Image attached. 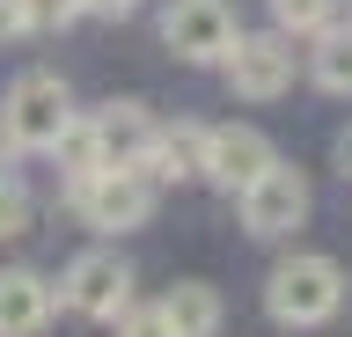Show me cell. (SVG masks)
Listing matches in <instances>:
<instances>
[{"label": "cell", "instance_id": "cell-1", "mask_svg": "<svg viewBox=\"0 0 352 337\" xmlns=\"http://www.w3.org/2000/svg\"><path fill=\"white\" fill-rule=\"evenodd\" d=\"M264 308H272L279 330H316V323H330V315L345 308V271H338V257L301 249V257L272 264V279H264Z\"/></svg>", "mask_w": 352, "mask_h": 337}, {"label": "cell", "instance_id": "cell-2", "mask_svg": "<svg viewBox=\"0 0 352 337\" xmlns=\"http://www.w3.org/2000/svg\"><path fill=\"white\" fill-rule=\"evenodd\" d=\"M66 125H74V95H66L59 73H22L15 89L0 95V139L15 154H52Z\"/></svg>", "mask_w": 352, "mask_h": 337}, {"label": "cell", "instance_id": "cell-3", "mask_svg": "<svg viewBox=\"0 0 352 337\" xmlns=\"http://www.w3.org/2000/svg\"><path fill=\"white\" fill-rule=\"evenodd\" d=\"M74 213H81L96 235H132V227H147L154 213V176L147 169H103V176H88L66 191Z\"/></svg>", "mask_w": 352, "mask_h": 337}, {"label": "cell", "instance_id": "cell-4", "mask_svg": "<svg viewBox=\"0 0 352 337\" xmlns=\"http://www.w3.org/2000/svg\"><path fill=\"white\" fill-rule=\"evenodd\" d=\"M235 37H242V23L228 0H169L162 8V45L191 67H220L235 51Z\"/></svg>", "mask_w": 352, "mask_h": 337}, {"label": "cell", "instance_id": "cell-5", "mask_svg": "<svg viewBox=\"0 0 352 337\" xmlns=\"http://www.w3.org/2000/svg\"><path fill=\"white\" fill-rule=\"evenodd\" d=\"M59 301L74 315H88V323H118V315L132 308V264L118 257V249H81V257L66 264Z\"/></svg>", "mask_w": 352, "mask_h": 337}, {"label": "cell", "instance_id": "cell-6", "mask_svg": "<svg viewBox=\"0 0 352 337\" xmlns=\"http://www.w3.org/2000/svg\"><path fill=\"white\" fill-rule=\"evenodd\" d=\"M220 67H228V89H235L242 103H272V95L294 89V37H279V30L235 37V51H228Z\"/></svg>", "mask_w": 352, "mask_h": 337}, {"label": "cell", "instance_id": "cell-7", "mask_svg": "<svg viewBox=\"0 0 352 337\" xmlns=\"http://www.w3.org/2000/svg\"><path fill=\"white\" fill-rule=\"evenodd\" d=\"M301 220H308V176L286 169V161H272V169L242 191V227L264 235V242H279V235H294Z\"/></svg>", "mask_w": 352, "mask_h": 337}, {"label": "cell", "instance_id": "cell-8", "mask_svg": "<svg viewBox=\"0 0 352 337\" xmlns=\"http://www.w3.org/2000/svg\"><path fill=\"white\" fill-rule=\"evenodd\" d=\"M272 139L257 132V125H213V132H206V183H220V191H250V183L264 176V169H272Z\"/></svg>", "mask_w": 352, "mask_h": 337}, {"label": "cell", "instance_id": "cell-9", "mask_svg": "<svg viewBox=\"0 0 352 337\" xmlns=\"http://www.w3.org/2000/svg\"><path fill=\"white\" fill-rule=\"evenodd\" d=\"M88 125H96V154H103V169H140L147 147H154V132H162L140 103H103Z\"/></svg>", "mask_w": 352, "mask_h": 337}, {"label": "cell", "instance_id": "cell-10", "mask_svg": "<svg viewBox=\"0 0 352 337\" xmlns=\"http://www.w3.org/2000/svg\"><path fill=\"white\" fill-rule=\"evenodd\" d=\"M52 308H59V293L44 286V271H30V264L0 271V337H37L52 323Z\"/></svg>", "mask_w": 352, "mask_h": 337}, {"label": "cell", "instance_id": "cell-11", "mask_svg": "<svg viewBox=\"0 0 352 337\" xmlns=\"http://www.w3.org/2000/svg\"><path fill=\"white\" fill-rule=\"evenodd\" d=\"M206 132L213 125H169V132H154V147H147V169L154 183H184V176H206Z\"/></svg>", "mask_w": 352, "mask_h": 337}, {"label": "cell", "instance_id": "cell-12", "mask_svg": "<svg viewBox=\"0 0 352 337\" xmlns=\"http://www.w3.org/2000/svg\"><path fill=\"white\" fill-rule=\"evenodd\" d=\"M162 308H169V323H176V337H220V293L206 286V279H176L169 293H162Z\"/></svg>", "mask_w": 352, "mask_h": 337}, {"label": "cell", "instance_id": "cell-13", "mask_svg": "<svg viewBox=\"0 0 352 337\" xmlns=\"http://www.w3.org/2000/svg\"><path fill=\"white\" fill-rule=\"evenodd\" d=\"M308 73L323 95H352V30H323V45L308 51Z\"/></svg>", "mask_w": 352, "mask_h": 337}, {"label": "cell", "instance_id": "cell-14", "mask_svg": "<svg viewBox=\"0 0 352 337\" xmlns=\"http://www.w3.org/2000/svg\"><path fill=\"white\" fill-rule=\"evenodd\" d=\"M272 23L279 37H323L338 23V0H272Z\"/></svg>", "mask_w": 352, "mask_h": 337}, {"label": "cell", "instance_id": "cell-15", "mask_svg": "<svg viewBox=\"0 0 352 337\" xmlns=\"http://www.w3.org/2000/svg\"><path fill=\"white\" fill-rule=\"evenodd\" d=\"M30 235V191H22V169L0 161V242H15Z\"/></svg>", "mask_w": 352, "mask_h": 337}, {"label": "cell", "instance_id": "cell-16", "mask_svg": "<svg viewBox=\"0 0 352 337\" xmlns=\"http://www.w3.org/2000/svg\"><path fill=\"white\" fill-rule=\"evenodd\" d=\"M118 337H176V323H169V308H162V301H147V308L132 301V308L118 315Z\"/></svg>", "mask_w": 352, "mask_h": 337}, {"label": "cell", "instance_id": "cell-17", "mask_svg": "<svg viewBox=\"0 0 352 337\" xmlns=\"http://www.w3.org/2000/svg\"><path fill=\"white\" fill-rule=\"evenodd\" d=\"M74 15H81V0H22V30H37V37L66 30Z\"/></svg>", "mask_w": 352, "mask_h": 337}, {"label": "cell", "instance_id": "cell-18", "mask_svg": "<svg viewBox=\"0 0 352 337\" xmlns=\"http://www.w3.org/2000/svg\"><path fill=\"white\" fill-rule=\"evenodd\" d=\"M8 37H22V0H0V45Z\"/></svg>", "mask_w": 352, "mask_h": 337}, {"label": "cell", "instance_id": "cell-19", "mask_svg": "<svg viewBox=\"0 0 352 337\" xmlns=\"http://www.w3.org/2000/svg\"><path fill=\"white\" fill-rule=\"evenodd\" d=\"M88 15H110V23H118V15H132V8H140V0H81Z\"/></svg>", "mask_w": 352, "mask_h": 337}, {"label": "cell", "instance_id": "cell-20", "mask_svg": "<svg viewBox=\"0 0 352 337\" xmlns=\"http://www.w3.org/2000/svg\"><path fill=\"white\" fill-rule=\"evenodd\" d=\"M338 169H345V183H352V132H338Z\"/></svg>", "mask_w": 352, "mask_h": 337}, {"label": "cell", "instance_id": "cell-21", "mask_svg": "<svg viewBox=\"0 0 352 337\" xmlns=\"http://www.w3.org/2000/svg\"><path fill=\"white\" fill-rule=\"evenodd\" d=\"M345 8H352V0H345Z\"/></svg>", "mask_w": 352, "mask_h": 337}]
</instances>
